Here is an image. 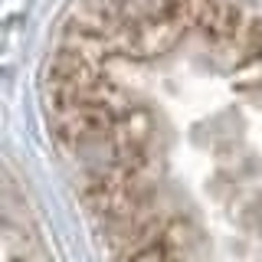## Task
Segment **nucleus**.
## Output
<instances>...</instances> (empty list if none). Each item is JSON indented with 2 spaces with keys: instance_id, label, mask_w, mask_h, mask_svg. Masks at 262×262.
<instances>
[{
  "instance_id": "nucleus-1",
  "label": "nucleus",
  "mask_w": 262,
  "mask_h": 262,
  "mask_svg": "<svg viewBox=\"0 0 262 262\" xmlns=\"http://www.w3.org/2000/svg\"><path fill=\"white\" fill-rule=\"evenodd\" d=\"M46 118L108 262H262V13L79 0Z\"/></svg>"
}]
</instances>
